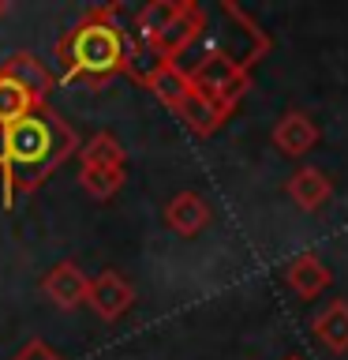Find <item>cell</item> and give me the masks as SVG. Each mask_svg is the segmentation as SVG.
<instances>
[{
    "label": "cell",
    "mask_w": 348,
    "mask_h": 360,
    "mask_svg": "<svg viewBox=\"0 0 348 360\" xmlns=\"http://www.w3.org/2000/svg\"><path fill=\"white\" fill-rule=\"evenodd\" d=\"M79 131L53 105H34L27 117L0 128V188L4 210L19 195H34L72 154H79Z\"/></svg>",
    "instance_id": "obj_1"
},
{
    "label": "cell",
    "mask_w": 348,
    "mask_h": 360,
    "mask_svg": "<svg viewBox=\"0 0 348 360\" xmlns=\"http://www.w3.org/2000/svg\"><path fill=\"white\" fill-rule=\"evenodd\" d=\"M120 19V4H98L53 45V56L60 60V83L101 90L128 72V30Z\"/></svg>",
    "instance_id": "obj_2"
},
{
    "label": "cell",
    "mask_w": 348,
    "mask_h": 360,
    "mask_svg": "<svg viewBox=\"0 0 348 360\" xmlns=\"http://www.w3.org/2000/svg\"><path fill=\"white\" fill-rule=\"evenodd\" d=\"M187 79H191V86L202 90L210 101H218V105L232 109V112L243 101L247 90H251V72L243 68L240 56H232L225 49L202 53L199 60L187 68Z\"/></svg>",
    "instance_id": "obj_3"
},
{
    "label": "cell",
    "mask_w": 348,
    "mask_h": 360,
    "mask_svg": "<svg viewBox=\"0 0 348 360\" xmlns=\"http://www.w3.org/2000/svg\"><path fill=\"white\" fill-rule=\"evenodd\" d=\"M86 304H90V311H94L98 319H105V323L123 319V315L131 311V304H135V285H131V278H123L120 270H112V266L101 270L98 278H90Z\"/></svg>",
    "instance_id": "obj_4"
},
{
    "label": "cell",
    "mask_w": 348,
    "mask_h": 360,
    "mask_svg": "<svg viewBox=\"0 0 348 360\" xmlns=\"http://www.w3.org/2000/svg\"><path fill=\"white\" fill-rule=\"evenodd\" d=\"M86 289H90V278L83 274V266L75 259H60L45 270L41 278V297L60 311H75L86 304Z\"/></svg>",
    "instance_id": "obj_5"
},
{
    "label": "cell",
    "mask_w": 348,
    "mask_h": 360,
    "mask_svg": "<svg viewBox=\"0 0 348 360\" xmlns=\"http://www.w3.org/2000/svg\"><path fill=\"white\" fill-rule=\"evenodd\" d=\"M176 117H180V124L191 131V135H199V139H210V135H218L225 124H229V117H232V109H225V105H218V101H210L202 90H195L191 86L184 98H180V105L173 109Z\"/></svg>",
    "instance_id": "obj_6"
},
{
    "label": "cell",
    "mask_w": 348,
    "mask_h": 360,
    "mask_svg": "<svg viewBox=\"0 0 348 360\" xmlns=\"http://www.w3.org/2000/svg\"><path fill=\"white\" fill-rule=\"evenodd\" d=\"M0 72H4L8 79H15V83L27 90V94L38 101V105H49V94L56 90V75L45 68L41 56H34V53H27V49H15L4 64H0Z\"/></svg>",
    "instance_id": "obj_7"
},
{
    "label": "cell",
    "mask_w": 348,
    "mask_h": 360,
    "mask_svg": "<svg viewBox=\"0 0 348 360\" xmlns=\"http://www.w3.org/2000/svg\"><path fill=\"white\" fill-rule=\"evenodd\" d=\"M269 139H274V146L285 158H303L307 150H314L322 139V131H319V124H314L307 112H300V109H288V112H281L277 124H274V131H269Z\"/></svg>",
    "instance_id": "obj_8"
},
{
    "label": "cell",
    "mask_w": 348,
    "mask_h": 360,
    "mask_svg": "<svg viewBox=\"0 0 348 360\" xmlns=\"http://www.w3.org/2000/svg\"><path fill=\"white\" fill-rule=\"evenodd\" d=\"M281 274H285V285L296 292L300 300H314L319 292L330 289V281H333V270L322 263L319 252H300V255H292Z\"/></svg>",
    "instance_id": "obj_9"
},
{
    "label": "cell",
    "mask_w": 348,
    "mask_h": 360,
    "mask_svg": "<svg viewBox=\"0 0 348 360\" xmlns=\"http://www.w3.org/2000/svg\"><path fill=\"white\" fill-rule=\"evenodd\" d=\"M161 218H165V229L168 233H176V236H199L210 225L213 210H210V202L202 199L199 191H180V195H173V199L165 202Z\"/></svg>",
    "instance_id": "obj_10"
},
{
    "label": "cell",
    "mask_w": 348,
    "mask_h": 360,
    "mask_svg": "<svg viewBox=\"0 0 348 360\" xmlns=\"http://www.w3.org/2000/svg\"><path fill=\"white\" fill-rule=\"evenodd\" d=\"M285 195L296 202L300 210H307V214H319L326 202L333 199V180L322 173V169H314V165H303L296 169L288 180H285Z\"/></svg>",
    "instance_id": "obj_11"
},
{
    "label": "cell",
    "mask_w": 348,
    "mask_h": 360,
    "mask_svg": "<svg viewBox=\"0 0 348 360\" xmlns=\"http://www.w3.org/2000/svg\"><path fill=\"white\" fill-rule=\"evenodd\" d=\"M311 338L326 353L344 356L348 353V300H330L326 308L311 319Z\"/></svg>",
    "instance_id": "obj_12"
},
{
    "label": "cell",
    "mask_w": 348,
    "mask_h": 360,
    "mask_svg": "<svg viewBox=\"0 0 348 360\" xmlns=\"http://www.w3.org/2000/svg\"><path fill=\"white\" fill-rule=\"evenodd\" d=\"M176 8H180V0H150V4H142V8L131 15L128 41L139 45V49H146V45H150L157 34L168 27V19L176 15Z\"/></svg>",
    "instance_id": "obj_13"
},
{
    "label": "cell",
    "mask_w": 348,
    "mask_h": 360,
    "mask_svg": "<svg viewBox=\"0 0 348 360\" xmlns=\"http://www.w3.org/2000/svg\"><path fill=\"white\" fill-rule=\"evenodd\" d=\"M150 94L161 101L165 109H176L180 105V98L191 90V79H187V72L180 64H161V68H154L150 75H146V83H142Z\"/></svg>",
    "instance_id": "obj_14"
},
{
    "label": "cell",
    "mask_w": 348,
    "mask_h": 360,
    "mask_svg": "<svg viewBox=\"0 0 348 360\" xmlns=\"http://www.w3.org/2000/svg\"><path fill=\"white\" fill-rule=\"evenodd\" d=\"M79 165H105V169H128V150L112 131H94L90 143L79 146Z\"/></svg>",
    "instance_id": "obj_15"
},
{
    "label": "cell",
    "mask_w": 348,
    "mask_h": 360,
    "mask_svg": "<svg viewBox=\"0 0 348 360\" xmlns=\"http://www.w3.org/2000/svg\"><path fill=\"white\" fill-rule=\"evenodd\" d=\"M128 180V169H105V165H79V188L90 199H112Z\"/></svg>",
    "instance_id": "obj_16"
},
{
    "label": "cell",
    "mask_w": 348,
    "mask_h": 360,
    "mask_svg": "<svg viewBox=\"0 0 348 360\" xmlns=\"http://www.w3.org/2000/svg\"><path fill=\"white\" fill-rule=\"evenodd\" d=\"M34 105H38V101H34L15 79H8L0 72V128H8V124H15L19 117H27Z\"/></svg>",
    "instance_id": "obj_17"
},
{
    "label": "cell",
    "mask_w": 348,
    "mask_h": 360,
    "mask_svg": "<svg viewBox=\"0 0 348 360\" xmlns=\"http://www.w3.org/2000/svg\"><path fill=\"white\" fill-rule=\"evenodd\" d=\"M11 360H64V356L56 353V349H53L49 342H41V338H30V342L22 345Z\"/></svg>",
    "instance_id": "obj_18"
},
{
    "label": "cell",
    "mask_w": 348,
    "mask_h": 360,
    "mask_svg": "<svg viewBox=\"0 0 348 360\" xmlns=\"http://www.w3.org/2000/svg\"><path fill=\"white\" fill-rule=\"evenodd\" d=\"M8 15V0H0V19H4Z\"/></svg>",
    "instance_id": "obj_19"
},
{
    "label": "cell",
    "mask_w": 348,
    "mask_h": 360,
    "mask_svg": "<svg viewBox=\"0 0 348 360\" xmlns=\"http://www.w3.org/2000/svg\"><path fill=\"white\" fill-rule=\"evenodd\" d=\"M285 360H303V356H285Z\"/></svg>",
    "instance_id": "obj_20"
}]
</instances>
